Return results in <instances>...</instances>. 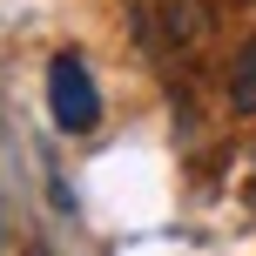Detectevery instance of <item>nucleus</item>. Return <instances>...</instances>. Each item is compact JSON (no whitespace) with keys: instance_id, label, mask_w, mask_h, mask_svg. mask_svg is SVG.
Listing matches in <instances>:
<instances>
[{"instance_id":"obj_1","label":"nucleus","mask_w":256,"mask_h":256,"mask_svg":"<svg viewBox=\"0 0 256 256\" xmlns=\"http://www.w3.org/2000/svg\"><path fill=\"white\" fill-rule=\"evenodd\" d=\"M135 27L162 68H202V54L216 48V14L202 0H142Z\"/></svg>"},{"instance_id":"obj_2","label":"nucleus","mask_w":256,"mask_h":256,"mask_svg":"<svg viewBox=\"0 0 256 256\" xmlns=\"http://www.w3.org/2000/svg\"><path fill=\"white\" fill-rule=\"evenodd\" d=\"M48 115H54V128H68V135H88V128L102 122V88H94L88 61H81L74 48H61L48 61Z\"/></svg>"},{"instance_id":"obj_3","label":"nucleus","mask_w":256,"mask_h":256,"mask_svg":"<svg viewBox=\"0 0 256 256\" xmlns=\"http://www.w3.org/2000/svg\"><path fill=\"white\" fill-rule=\"evenodd\" d=\"M230 102L243 108V115H256V40L236 54V68H230Z\"/></svg>"},{"instance_id":"obj_4","label":"nucleus","mask_w":256,"mask_h":256,"mask_svg":"<svg viewBox=\"0 0 256 256\" xmlns=\"http://www.w3.org/2000/svg\"><path fill=\"white\" fill-rule=\"evenodd\" d=\"M34 256H40V250H34Z\"/></svg>"}]
</instances>
